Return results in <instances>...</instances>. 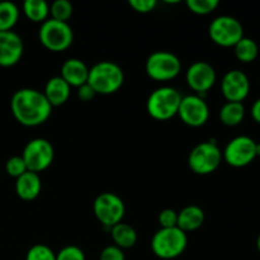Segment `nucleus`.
I'll return each mask as SVG.
<instances>
[{"instance_id":"32","label":"nucleus","mask_w":260,"mask_h":260,"mask_svg":"<svg viewBox=\"0 0 260 260\" xmlns=\"http://www.w3.org/2000/svg\"><path fill=\"white\" fill-rule=\"evenodd\" d=\"M99 260H126L124 253L122 249L116 245H109L102 250Z\"/></svg>"},{"instance_id":"16","label":"nucleus","mask_w":260,"mask_h":260,"mask_svg":"<svg viewBox=\"0 0 260 260\" xmlns=\"http://www.w3.org/2000/svg\"><path fill=\"white\" fill-rule=\"evenodd\" d=\"M61 78L70 86L79 88L88 83L89 68L79 58H68L61 66Z\"/></svg>"},{"instance_id":"33","label":"nucleus","mask_w":260,"mask_h":260,"mask_svg":"<svg viewBox=\"0 0 260 260\" xmlns=\"http://www.w3.org/2000/svg\"><path fill=\"white\" fill-rule=\"evenodd\" d=\"M95 95V91L93 90V88L88 83L78 88V96L81 102H90Z\"/></svg>"},{"instance_id":"31","label":"nucleus","mask_w":260,"mask_h":260,"mask_svg":"<svg viewBox=\"0 0 260 260\" xmlns=\"http://www.w3.org/2000/svg\"><path fill=\"white\" fill-rule=\"evenodd\" d=\"M128 5L137 13L146 14V13L152 12L157 3L155 0H129Z\"/></svg>"},{"instance_id":"28","label":"nucleus","mask_w":260,"mask_h":260,"mask_svg":"<svg viewBox=\"0 0 260 260\" xmlns=\"http://www.w3.org/2000/svg\"><path fill=\"white\" fill-rule=\"evenodd\" d=\"M5 170L10 177L15 178V179L24 174L25 172H28L22 156H12L10 159H8L7 164H5Z\"/></svg>"},{"instance_id":"7","label":"nucleus","mask_w":260,"mask_h":260,"mask_svg":"<svg viewBox=\"0 0 260 260\" xmlns=\"http://www.w3.org/2000/svg\"><path fill=\"white\" fill-rule=\"evenodd\" d=\"M145 70L149 78L156 81H169L182 71L179 57L169 51H156L147 57Z\"/></svg>"},{"instance_id":"17","label":"nucleus","mask_w":260,"mask_h":260,"mask_svg":"<svg viewBox=\"0 0 260 260\" xmlns=\"http://www.w3.org/2000/svg\"><path fill=\"white\" fill-rule=\"evenodd\" d=\"M42 93L45 94L46 99L53 108V107L62 106L69 101L71 86L61 76H53L46 83L45 90Z\"/></svg>"},{"instance_id":"2","label":"nucleus","mask_w":260,"mask_h":260,"mask_svg":"<svg viewBox=\"0 0 260 260\" xmlns=\"http://www.w3.org/2000/svg\"><path fill=\"white\" fill-rule=\"evenodd\" d=\"M124 74L121 66L113 61H101L89 69L88 84L95 94L109 95L121 89Z\"/></svg>"},{"instance_id":"4","label":"nucleus","mask_w":260,"mask_h":260,"mask_svg":"<svg viewBox=\"0 0 260 260\" xmlns=\"http://www.w3.org/2000/svg\"><path fill=\"white\" fill-rule=\"evenodd\" d=\"M182 98L177 89L172 86H160L147 98V113L156 121H168L178 114Z\"/></svg>"},{"instance_id":"14","label":"nucleus","mask_w":260,"mask_h":260,"mask_svg":"<svg viewBox=\"0 0 260 260\" xmlns=\"http://www.w3.org/2000/svg\"><path fill=\"white\" fill-rule=\"evenodd\" d=\"M221 91L228 102L243 103L250 93V80L244 71L234 69L223 75Z\"/></svg>"},{"instance_id":"35","label":"nucleus","mask_w":260,"mask_h":260,"mask_svg":"<svg viewBox=\"0 0 260 260\" xmlns=\"http://www.w3.org/2000/svg\"><path fill=\"white\" fill-rule=\"evenodd\" d=\"M260 156V142H256V157Z\"/></svg>"},{"instance_id":"22","label":"nucleus","mask_w":260,"mask_h":260,"mask_svg":"<svg viewBox=\"0 0 260 260\" xmlns=\"http://www.w3.org/2000/svg\"><path fill=\"white\" fill-rule=\"evenodd\" d=\"M234 53L236 58L243 63H251L258 58L259 46L253 38L244 36L235 46H234Z\"/></svg>"},{"instance_id":"23","label":"nucleus","mask_w":260,"mask_h":260,"mask_svg":"<svg viewBox=\"0 0 260 260\" xmlns=\"http://www.w3.org/2000/svg\"><path fill=\"white\" fill-rule=\"evenodd\" d=\"M23 13L33 23H41L48 19L50 5L45 0H25L23 3Z\"/></svg>"},{"instance_id":"26","label":"nucleus","mask_w":260,"mask_h":260,"mask_svg":"<svg viewBox=\"0 0 260 260\" xmlns=\"http://www.w3.org/2000/svg\"><path fill=\"white\" fill-rule=\"evenodd\" d=\"M218 0H187L188 9L197 15L211 14L218 7Z\"/></svg>"},{"instance_id":"3","label":"nucleus","mask_w":260,"mask_h":260,"mask_svg":"<svg viewBox=\"0 0 260 260\" xmlns=\"http://www.w3.org/2000/svg\"><path fill=\"white\" fill-rule=\"evenodd\" d=\"M188 245L187 234L180 229H160L151 239V250L157 258L172 260L184 253Z\"/></svg>"},{"instance_id":"18","label":"nucleus","mask_w":260,"mask_h":260,"mask_svg":"<svg viewBox=\"0 0 260 260\" xmlns=\"http://www.w3.org/2000/svg\"><path fill=\"white\" fill-rule=\"evenodd\" d=\"M42 189V182L37 173L25 172L17 178L15 182V193L23 201H33L40 196Z\"/></svg>"},{"instance_id":"10","label":"nucleus","mask_w":260,"mask_h":260,"mask_svg":"<svg viewBox=\"0 0 260 260\" xmlns=\"http://www.w3.org/2000/svg\"><path fill=\"white\" fill-rule=\"evenodd\" d=\"M256 159V142L249 136H236L228 142L222 160L233 168H245Z\"/></svg>"},{"instance_id":"19","label":"nucleus","mask_w":260,"mask_h":260,"mask_svg":"<svg viewBox=\"0 0 260 260\" xmlns=\"http://www.w3.org/2000/svg\"><path fill=\"white\" fill-rule=\"evenodd\" d=\"M205 222V212L201 207L194 205L187 206L180 212H178L177 228L183 233H192L198 230Z\"/></svg>"},{"instance_id":"27","label":"nucleus","mask_w":260,"mask_h":260,"mask_svg":"<svg viewBox=\"0 0 260 260\" xmlns=\"http://www.w3.org/2000/svg\"><path fill=\"white\" fill-rule=\"evenodd\" d=\"M25 260H56V254L45 244H36L27 251Z\"/></svg>"},{"instance_id":"15","label":"nucleus","mask_w":260,"mask_h":260,"mask_svg":"<svg viewBox=\"0 0 260 260\" xmlns=\"http://www.w3.org/2000/svg\"><path fill=\"white\" fill-rule=\"evenodd\" d=\"M24 45L19 35L13 30L0 32V66L10 68L20 61Z\"/></svg>"},{"instance_id":"30","label":"nucleus","mask_w":260,"mask_h":260,"mask_svg":"<svg viewBox=\"0 0 260 260\" xmlns=\"http://www.w3.org/2000/svg\"><path fill=\"white\" fill-rule=\"evenodd\" d=\"M157 220H159L161 229L177 228L178 212H175L174 210H170V208H165V210H162L161 212L159 213Z\"/></svg>"},{"instance_id":"36","label":"nucleus","mask_w":260,"mask_h":260,"mask_svg":"<svg viewBox=\"0 0 260 260\" xmlns=\"http://www.w3.org/2000/svg\"><path fill=\"white\" fill-rule=\"evenodd\" d=\"M256 249H258V251L260 253V234L258 235V238H256Z\"/></svg>"},{"instance_id":"1","label":"nucleus","mask_w":260,"mask_h":260,"mask_svg":"<svg viewBox=\"0 0 260 260\" xmlns=\"http://www.w3.org/2000/svg\"><path fill=\"white\" fill-rule=\"evenodd\" d=\"M10 109L14 118L25 127H37L45 123L52 113V106L45 94L32 88L15 91L10 101Z\"/></svg>"},{"instance_id":"25","label":"nucleus","mask_w":260,"mask_h":260,"mask_svg":"<svg viewBox=\"0 0 260 260\" xmlns=\"http://www.w3.org/2000/svg\"><path fill=\"white\" fill-rule=\"evenodd\" d=\"M73 4L68 0H56L50 5L51 19L58 20V22L68 23V20L73 15Z\"/></svg>"},{"instance_id":"29","label":"nucleus","mask_w":260,"mask_h":260,"mask_svg":"<svg viewBox=\"0 0 260 260\" xmlns=\"http://www.w3.org/2000/svg\"><path fill=\"white\" fill-rule=\"evenodd\" d=\"M56 260H85V254L79 246L68 245L56 254Z\"/></svg>"},{"instance_id":"20","label":"nucleus","mask_w":260,"mask_h":260,"mask_svg":"<svg viewBox=\"0 0 260 260\" xmlns=\"http://www.w3.org/2000/svg\"><path fill=\"white\" fill-rule=\"evenodd\" d=\"M112 240L119 249H129L137 243V233L128 223L119 222L111 229Z\"/></svg>"},{"instance_id":"21","label":"nucleus","mask_w":260,"mask_h":260,"mask_svg":"<svg viewBox=\"0 0 260 260\" xmlns=\"http://www.w3.org/2000/svg\"><path fill=\"white\" fill-rule=\"evenodd\" d=\"M220 121L228 127L239 126L245 118V107L243 103L226 102L220 109Z\"/></svg>"},{"instance_id":"13","label":"nucleus","mask_w":260,"mask_h":260,"mask_svg":"<svg viewBox=\"0 0 260 260\" xmlns=\"http://www.w3.org/2000/svg\"><path fill=\"white\" fill-rule=\"evenodd\" d=\"M178 116L187 126L201 127L210 118V108L200 95H187L182 98Z\"/></svg>"},{"instance_id":"9","label":"nucleus","mask_w":260,"mask_h":260,"mask_svg":"<svg viewBox=\"0 0 260 260\" xmlns=\"http://www.w3.org/2000/svg\"><path fill=\"white\" fill-rule=\"evenodd\" d=\"M93 212L96 220L106 228L112 229L117 223L122 222L126 212V207L121 198L111 192L99 194L93 205Z\"/></svg>"},{"instance_id":"11","label":"nucleus","mask_w":260,"mask_h":260,"mask_svg":"<svg viewBox=\"0 0 260 260\" xmlns=\"http://www.w3.org/2000/svg\"><path fill=\"white\" fill-rule=\"evenodd\" d=\"M28 172L41 173L47 169L53 161L55 150L46 139H33L25 145L22 154Z\"/></svg>"},{"instance_id":"34","label":"nucleus","mask_w":260,"mask_h":260,"mask_svg":"<svg viewBox=\"0 0 260 260\" xmlns=\"http://www.w3.org/2000/svg\"><path fill=\"white\" fill-rule=\"evenodd\" d=\"M250 114H251V118L254 119V122L260 124V98L256 99L255 102L253 103L250 109Z\"/></svg>"},{"instance_id":"12","label":"nucleus","mask_w":260,"mask_h":260,"mask_svg":"<svg viewBox=\"0 0 260 260\" xmlns=\"http://www.w3.org/2000/svg\"><path fill=\"white\" fill-rule=\"evenodd\" d=\"M216 79H217L216 70L211 63L206 61L193 62L185 73V81L188 86L192 90L197 91V95H200L201 98H203L207 91L215 85Z\"/></svg>"},{"instance_id":"8","label":"nucleus","mask_w":260,"mask_h":260,"mask_svg":"<svg viewBox=\"0 0 260 260\" xmlns=\"http://www.w3.org/2000/svg\"><path fill=\"white\" fill-rule=\"evenodd\" d=\"M208 35L217 46L234 47L244 37V27L235 17L220 15L211 22Z\"/></svg>"},{"instance_id":"5","label":"nucleus","mask_w":260,"mask_h":260,"mask_svg":"<svg viewBox=\"0 0 260 260\" xmlns=\"http://www.w3.org/2000/svg\"><path fill=\"white\" fill-rule=\"evenodd\" d=\"M38 37L43 47L47 48L48 51L62 52L68 50L73 43L74 32L69 23L58 22L48 18L41 24Z\"/></svg>"},{"instance_id":"24","label":"nucleus","mask_w":260,"mask_h":260,"mask_svg":"<svg viewBox=\"0 0 260 260\" xmlns=\"http://www.w3.org/2000/svg\"><path fill=\"white\" fill-rule=\"evenodd\" d=\"M19 20V9L12 2L0 3V32L12 30Z\"/></svg>"},{"instance_id":"6","label":"nucleus","mask_w":260,"mask_h":260,"mask_svg":"<svg viewBox=\"0 0 260 260\" xmlns=\"http://www.w3.org/2000/svg\"><path fill=\"white\" fill-rule=\"evenodd\" d=\"M222 161V151L213 141L202 142L193 147L188 156L190 170L198 175H208L218 169Z\"/></svg>"}]
</instances>
